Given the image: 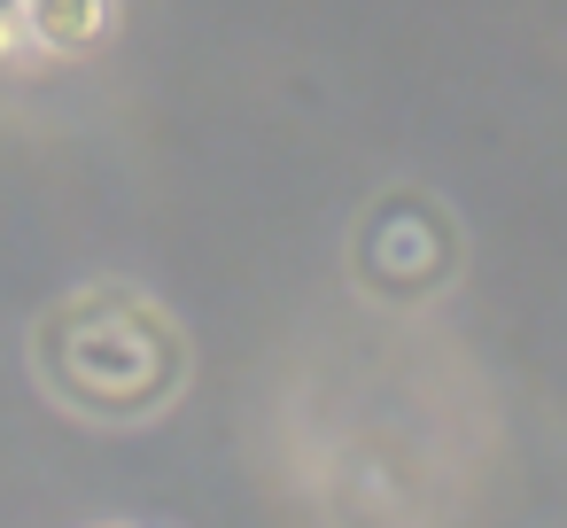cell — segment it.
<instances>
[{
	"mask_svg": "<svg viewBox=\"0 0 567 528\" xmlns=\"http://www.w3.org/2000/svg\"><path fill=\"white\" fill-rule=\"evenodd\" d=\"M117 32V0H24L32 63H79Z\"/></svg>",
	"mask_w": 567,
	"mask_h": 528,
	"instance_id": "obj_3",
	"label": "cell"
},
{
	"mask_svg": "<svg viewBox=\"0 0 567 528\" xmlns=\"http://www.w3.org/2000/svg\"><path fill=\"white\" fill-rule=\"evenodd\" d=\"M350 272L373 303H427L458 280V226L435 195L420 187H389L365 203L358 234H350Z\"/></svg>",
	"mask_w": 567,
	"mask_h": 528,
	"instance_id": "obj_2",
	"label": "cell"
},
{
	"mask_svg": "<svg viewBox=\"0 0 567 528\" xmlns=\"http://www.w3.org/2000/svg\"><path fill=\"white\" fill-rule=\"evenodd\" d=\"M32 365L55 404L125 427V420H156L187 389V334L156 296L125 280H86L63 303H48L32 334Z\"/></svg>",
	"mask_w": 567,
	"mask_h": 528,
	"instance_id": "obj_1",
	"label": "cell"
}]
</instances>
